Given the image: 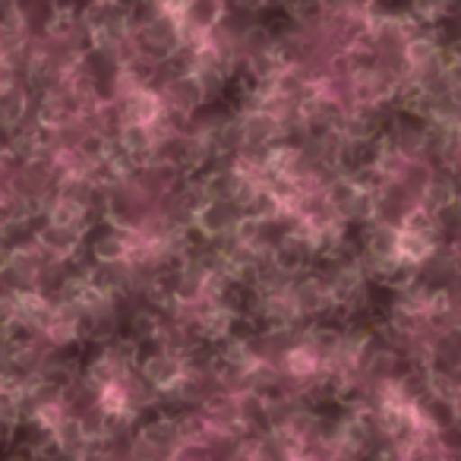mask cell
Wrapping results in <instances>:
<instances>
[{
    "label": "cell",
    "mask_w": 461,
    "mask_h": 461,
    "mask_svg": "<svg viewBox=\"0 0 461 461\" xmlns=\"http://www.w3.org/2000/svg\"><path fill=\"white\" fill-rule=\"evenodd\" d=\"M149 373H152V383H158V376H165V383H171L174 376H177V366L171 364V360H152L149 364Z\"/></svg>",
    "instance_id": "1"
}]
</instances>
